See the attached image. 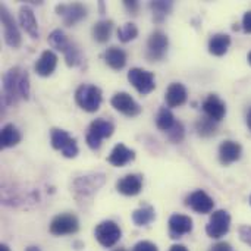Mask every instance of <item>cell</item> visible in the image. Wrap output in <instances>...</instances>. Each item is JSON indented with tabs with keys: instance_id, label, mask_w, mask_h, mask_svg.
Instances as JSON below:
<instances>
[{
	"instance_id": "1",
	"label": "cell",
	"mask_w": 251,
	"mask_h": 251,
	"mask_svg": "<svg viewBox=\"0 0 251 251\" xmlns=\"http://www.w3.org/2000/svg\"><path fill=\"white\" fill-rule=\"evenodd\" d=\"M24 69L19 66H13L9 71L4 72L3 81H1V103L4 106L16 104L21 99V78H22Z\"/></svg>"
},
{
	"instance_id": "2",
	"label": "cell",
	"mask_w": 251,
	"mask_h": 251,
	"mask_svg": "<svg viewBox=\"0 0 251 251\" xmlns=\"http://www.w3.org/2000/svg\"><path fill=\"white\" fill-rule=\"evenodd\" d=\"M103 100V94L101 90L97 85L93 84H81L76 91H75V101L76 104L88 112V113H94L100 109Z\"/></svg>"
},
{
	"instance_id": "3",
	"label": "cell",
	"mask_w": 251,
	"mask_h": 251,
	"mask_svg": "<svg viewBox=\"0 0 251 251\" xmlns=\"http://www.w3.org/2000/svg\"><path fill=\"white\" fill-rule=\"evenodd\" d=\"M115 131V125L104 119V118H99L96 121H93L88 126V132L85 135V141H87V146L91 149V150H99L101 147V141L104 138H109L112 137Z\"/></svg>"
},
{
	"instance_id": "4",
	"label": "cell",
	"mask_w": 251,
	"mask_h": 251,
	"mask_svg": "<svg viewBox=\"0 0 251 251\" xmlns=\"http://www.w3.org/2000/svg\"><path fill=\"white\" fill-rule=\"evenodd\" d=\"M50 143L54 150L62 151V154L68 159H74L78 156V144L76 140L72 138L65 129L53 128L50 131Z\"/></svg>"
},
{
	"instance_id": "5",
	"label": "cell",
	"mask_w": 251,
	"mask_h": 251,
	"mask_svg": "<svg viewBox=\"0 0 251 251\" xmlns=\"http://www.w3.org/2000/svg\"><path fill=\"white\" fill-rule=\"evenodd\" d=\"M169 47V38L162 29H154L147 40L146 56L150 62H159L165 57Z\"/></svg>"
},
{
	"instance_id": "6",
	"label": "cell",
	"mask_w": 251,
	"mask_h": 251,
	"mask_svg": "<svg viewBox=\"0 0 251 251\" xmlns=\"http://www.w3.org/2000/svg\"><path fill=\"white\" fill-rule=\"evenodd\" d=\"M0 19H1V25H3V34H4L6 44L10 46L12 49H18L22 41L21 32H19L15 18L12 16V13L9 12V9L4 4H0Z\"/></svg>"
},
{
	"instance_id": "7",
	"label": "cell",
	"mask_w": 251,
	"mask_h": 251,
	"mask_svg": "<svg viewBox=\"0 0 251 251\" xmlns=\"http://www.w3.org/2000/svg\"><path fill=\"white\" fill-rule=\"evenodd\" d=\"M128 81L141 96H147L156 88L154 74L141 68H132L128 72Z\"/></svg>"
},
{
	"instance_id": "8",
	"label": "cell",
	"mask_w": 251,
	"mask_h": 251,
	"mask_svg": "<svg viewBox=\"0 0 251 251\" xmlns=\"http://www.w3.org/2000/svg\"><path fill=\"white\" fill-rule=\"evenodd\" d=\"M94 235L96 240L106 249L113 247L122 237V231L119 228V225L113 221H104L101 224H99L94 229Z\"/></svg>"
},
{
	"instance_id": "9",
	"label": "cell",
	"mask_w": 251,
	"mask_h": 251,
	"mask_svg": "<svg viewBox=\"0 0 251 251\" xmlns=\"http://www.w3.org/2000/svg\"><path fill=\"white\" fill-rule=\"evenodd\" d=\"M231 228V215L226 210H216L210 216V221L206 226V234L210 238L219 240L229 232Z\"/></svg>"
},
{
	"instance_id": "10",
	"label": "cell",
	"mask_w": 251,
	"mask_h": 251,
	"mask_svg": "<svg viewBox=\"0 0 251 251\" xmlns=\"http://www.w3.org/2000/svg\"><path fill=\"white\" fill-rule=\"evenodd\" d=\"M49 229H50V234H53L56 237L72 235V234H76L78 232L79 222H78V219H76L75 215H72V213H63V215H57L56 218H53Z\"/></svg>"
},
{
	"instance_id": "11",
	"label": "cell",
	"mask_w": 251,
	"mask_h": 251,
	"mask_svg": "<svg viewBox=\"0 0 251 251\" xmlns=\"http://www.w3.org/2000/svg\"><path fill=\"white\" fill-rule=\"evenodd\" d=\"M56 12L62 16V21L66 26H74L79 21L87 18V7L82 3H62L56 6Z\"/></svg>"
},
{
	"instance_id": "12",
	"label": "cell",
	"mask_w": 251,
	"mask_h": 251,
	"mask_svg": "<svg viewBox=\"0 0 251 251\" xmlns=\"http://www.w3.org/2000/svg\"><path fill=\"white\" fill-rule=\"evenodd\" d=\"M112 106L122 115L128 116V118H135L141 113V106L132 99L131 94L125 93V91H121V93H116L112 100H110Z\"/></svg>"
},
{
	"instance_id": "13",
	"label": "cell",
	"mask_w": 251,
	"mask_h": 251,
	"mask_svg": "<svg viewBox=\"0 0 251 251\" xmlns=\"http://www.w3.org/2000/svg\"><path fill=\"white\" fill-rule=\"evenodd\" d=\"M185 204L197 213H210L215 207L213 199L203 190H197V191L191 193L187 197Z\"/></svg>"
},
{
	"instance_id": "14",
	"label": "cell",
	"mask_w": 251,
	"mask_h": 251,
	"mask_svg": "<svg viewBox=\"0 0 251 251\" xmlns=\"http://www.w3.org/2000/svg\"><path fill=\"white\" fill-rule=\"evenodd\" d=\"M203 112L212 121L221 122L226 115V104L216 94H209L203 101Z\"/></svg>"
},
{
	"instance_id": "15",
	"label": "cell",
	"mask_w": 251,
	"mask_h": 251,
	"mask_svg": "<svg viewBox=\"0 0 251 251\" xmlns=\"http://www.w3.org/2000/svg\"><path fill=\"white\" fill-rule=\"evenodd\" d=\"M116 190H118V193H121L124 196L134 197V196L140 194L143 190V178L135 174L125 175L124 178H121L116 182Z\"/></svg>"
},
{
	"instance_id": "16",
	"label": "cell",
	"mask_w": 251,
	"mask_h": 251,
	"mask_svg": "<svg viewBox=\"0 0 251 251\" xmlns=\"http://www.w3.org/2000/svg\"><path fill=\"white\" fill-rule=\"evenodd\" d=\"M241 154H243V147L237 141L226 140L219 146V160L224 166L232 165L234 162L240 160Z\"/></svg>"
},
{
	"instance_id": "17",
	"label": "cell",
	"mask_w": 251,
	"mask_h": 251,
	"mask_svg": "<svg viewBox=\"0 0 251 251\" xmlns=\"http://www.w3.org/2000/svg\"><path fill=\"white\" fill-rule=\"evenodd\" d=\"M193 231V219L185 215H172L169 219V234L171 238H181Z\"/></svg>"
},
{
	"instance_id": "18",
	"label": "cell",
	"mask_w": 251,
	"mask_h": 251,
	"mask_svg": "<svg viewBox=\"0 0 251 251\" xmlns=\"http://www.w3.org/2000/svg\"><path fill=\"white\" fill-rule=\"evenodd\" d=\"M135 159V151L128 149L125 144L119 143L113 147L112 153L109 154L107 157V162L115 166V168H121V166H125L128 165L129 162H132Z\"/></svg>"
},
{
	"instance_id": "19",
	"label": "cell",
	"mask_w": 251,
	"mask_h": 251,
	"mask_svg": "<svg viewBox=\"0 0 251 251\" xmlns=\"http://www.w3.org/2000/svg\"><path fill=\"white\" fill-rule=\"evenodd\" d=\"M56 66H57L56 53L51 50H44L41 53V56L38 57V60L35 62L34 69H35L37 75H40V76H50L54 72Z\"/></svg>"
},
{
	"instance_id": "20",
	"label": "cell",
	"mask_w": 251,
	"mask_h": 251,
	"mask_svg": "<svg viewBox=\"0 0 251 251\" xmlns=\"http://www.w3.org/2000/svg\"><path fill=\"white\" fill-rule=\"evenodd\" d=\"M188 93L187 88L181 82H172L169 84L166 93H165V100L168 107H179L187 101Z\"/></svg>"
},
{
	"instance_id": "21",
	"label": "cell",
	"mask_w": 251,
	"mask_h": 251,
	"mask_svg": "<svg viewBox=\"0 0 251 251\" xmlns=\"http://www.w3.org/2000/svg\"><path fill=\"white\" fill-rule=\"evenodd\" d=\"M19 24L21 26L25 29V32H28L31 35V38H38L40 37V31H38V22L35 19L34 10L29 6H22L19 9Z\"/></svg>"
},
{
	"instance_id": "22",
	"label": "cell",
	"mask_w": 251,
	"mask_h": 251,
	"mask_svg": "<svg viewBox=\"0 0 251 251\" xmlns=\"http://www.w3.org/2000/svg\"><path fill=\"white\" fill-rule=\"evenodd\" d=\"M104 179H103V175H97V174H93L91 176H81L75 181L74 184V188L76 193H81V194H91L94 191H97V188H100L103 185Z\"/></svg>"
},
{
	"instance_id": "23",
	"label": "cell",
	"mask_w": 251,
	"mask_h": 251,
	"mask_svg": "<svg viewBox=\"0 0 251 251\" xmlns=\"http://www.w3.org/2000/svg\"><path fill=\"white\" fill-rule=\"evenodd\" d=\"M103 59H104L106 65H107L109 68L115 69V71H121V69H124L125 65H126V53H125V50H122V49H119V47H116V46L109 47V49L104 51Z\"/></svg>"
},
{
	"instance_id": "24",
	"label": "cell",
	"mask_w": 251,
	"mask_h": 251,
	"mask_svg": "<svg viewBox=\"0 0 251 251\" xmlns=\"http://www.w3.org/2000/svg\"><path fill=\"white\" fill-rule=\"evenodd\" d=\"M21 140H22V135L13 124H6L1 128V134H0V147L1 149L15 147L16 144L21 143Z\"/></svg>"
},
{
	"instance_id": "25",
	"label": "cell",
	"mask_w": 251,
	"mask_h": 251,
	"mask_svg": "<svg viewBox=\"0 0 251 251\" xmlns=\"http://www.w3.org/2000/svg\"><path fill=\"white\" fill-rule=\"evenodd\" d=\"M231 46V37L228 34H215L209 40V51L213 56H224Z\"/></svg>"
},
{
	"instance_id": "26",
	"label": "cell",
	"mask_w": 251,
	"mask_h": 251,
	"mask_svg": "<svg viewBox=\"0 0 251 251\" xmlns=\"http://www.w3.org/2000/svg\"><path fill=\"white\" fill-rule=\"evenodd\" d=\"M112 31H113V21L112 19H101V21L94 24V26L91 29V34H93V38L97 43L103 44V43L109 41V38L112 35Z\"/></svg>"
},
{
	"instance_id": "27",
	"label": "cell",
	"mask_w": 251,
	"mask_h": 251,
	"mask_svg": "<svg viewBox=\"0 0 251 251\" xmlns=\"http://www.w3.org/2000/svg\"><path fill=\"white\" fill-rule=\"evenodd\" d=\"M47 41H49V44H50L53 49L62 51L63 54H65V53L72 47V44H74V41H71V40L68 38V35H66L62 29H53V31L50 32Z\"/></svg>"
},
{
	"instance_id": "28",
	"label": "cell",
	"mask_w": 251,
	"mask_h": 251,
	"mask_svg": "<svg viewBox=\"0 0 251 251\" xmlns=\"http://www.w3.org/2000/svg\"><path fill=\"white\" fill-rule=\"evenodd\" d=\"M175 124H176V121H175V116L171 112V109L169 107H160L157 115H156V126L160 131L169 132L175 126Z\"/></svg>"
},
{
	"instance_id": "29",
	"label": "cell",
	"mask_w": 251,
	"mask_h": 251,
	"mask_svg": "<svg viewBox=\"0 0 251 251\" xmlns=\"http://www.w3.org/2000/svg\"><path fill=\"white\" fill-rule=\"evenodd\" d=\"M154 209L149 204L141 206L140 209L134 210L132 213V222L137 226H147L149 224H151L154 221Z\"/></svg>"
},
{
	"instance_id": "30",
	"label": "cell",
	"mask_w": 251,
	"mask_h": 251,
	"mask_svg": "<svg viewBox=\"0 0 251 251\" xmlns=\"http://www.w3.org/2000/svg\"><path fill=\"white\" fill-rule=\"evenodd\" d=\"M196 131L200 137H204V138L213 137L218 132V122L212 121L207 116H203L196 122Z\"/></svg>"
},
{
	"instance_id": "31",
	"label": "cell",
	"mask_w": 251,
	"mask_h": 251,
	"mask_svg": "<svg viewBox=\"0 0 251 251\" xmlns=\"http://www.w3.org/2000/svg\"><path fill=\"white\" fill-rule=\"evenodd\" d=\"M150 7L153 10V19L156 22H162L172 10L174 7V3L172 1H165V0H157V1H151L150 3Z\"/></svg>"
},
{
	"instance_id": "32",
	"label": "cell",
	"mask_w": 251,
	"mask_h": 251,
	"mask_svg": "<svg viewBox=\"0 0 251 251\" xmlns=\"http://www.w3.org/2000/svg\"><path fill=\"white\" fill-rule=\"evenodd\" d=\"M137 35H138V28L134 22H126L118 29V38L122 43H128V41L137 38Z\"/></svg>"
},
{
	"instance_id": "33",
	"label": "cell",
	"mask_w": 251,
	"mask_h": 251,
	"mask_svg": "<svg viewBox=\"0 0 251 251\" xmlns=\"http://www.w3.org/2000/svg\"><path fill=\"white\" fill-rule=\"evenodd\" d=\"M184 135H185V129H184V125L181 122H176L175 126L168 132V137L172 143H181L184 140Z\"/></svg>"
},
{
	"instance_id": "34",
	"label": "cell",
	"mask_w": 251,
	"mask_h": 251,
	"mask_svg": "<svg viewBox=\"0 0 251 251\" xmlns=\"http://www.w3.org/2000/svg\"><path fill=\"white\" fill-rule=\"evenodd\" d=\"M19 91H21V99H25V100H28V99H29L31 87H29V75H28V72H26V71H24V74H22Z\"/></svg>"
},
{
	"instance_id": "35",
	"label": "cell",
	"mask_w": 251,
	"mask_h": 251,
	"mask_svg": "<svg viewBox=\"0 0 251 251\" xmlns=\"http://www.w3.org/2000/svg\"><path fill=\"white\" fill-rule=\"evenodd\" d=\"M240 238L243 243H246L247 246L251 247V226H249V225L240 226Z\"/></svg>"
},
{
	"instance_id": "36",
	"label": "cell",
	"mask_w": 251,
	"mask_h": 251,
	"mask_svg": "<svg viewBox=\"0 0 251 251\" xmlns=\"http://www.w3.org/2000/svg\"><path fill=\"white\" fill-rule=\"evenodd\" d=\"M124 6L125 9L128 10L129 15L135 16L138 13V9H140V3L137 0H124Z\"/></svg>"
},
{
	"instance_id": "37",
	"label": "cell",
	"mask_w": 251,
	"mask_h": 251,
	"mask_svg": "<svg viewBox=\"0 0 251 251\" xmlns=\"http://www.w3.org/2000/svg\"><path fill=\"white\" fill-rule=\"evenodd\" d=\"M132 251H159V249L156 247V244L150 241H140L138 244H135Z\"/></svg>"
},
{
	"instance_id": "38",
	"label": "cell",
	"mask_w": 251,
	"mask_h": 251,
	"mask_svg": "<svg viewBox=\"0 0 251 251\" xmlns=\"http://www.w3.org/2000/svg\"><path fill=\"white\" fill-rule=\"evenodd\" d=\"M243 29H244V32L251 34V10H247L243 18Z\"/></svg>"
},
{
	"instance_id": "39",
	"label": "cell",
	"mask_w": 251,
	"mask_h": 251,
	"mask_svg": "<svg viewBox=\"0 0 251 251\" xmlns=\"http://www.w3.org/2000/svg\"><path fill=\"white\" fill-rule=\"evenodd\" d=\"M209 251H232V249L228 243H218L213 247H210Z\"/></svg>"
},
{
	"instance_id": "40",
	"label": "cell",
	"mask_w": 251,
	"mask_h": 251,
	"mask_svg": "<svg viewBox=\"0 0 251 251\" xmlns=\"http://www.w3.org/2000/svg\"><path fill=\"white\" fill-rule=\"evenodd\" d=\"M169 251H188V249L185 247V246H181V244H175V246H172L171 247V250Z\"/></svg>"
},
{
	"instance_id": "41",
	"label": "cell",
	"mask_w": 251,
	"mask_h": 251,
	"mask_svg": "<svg viewBox=\"0 0 251 251\" xmlns=\"http://www.w3.org/2000/svg\"><path fill=\"white\" fill-rule=\"evenodd\" d=\"M247 126H249V129L251 131V109L249 110V113H247Z\"/></svg>"
},
{
	"instance_id": "42",
	"label": "cell",
	"mask_w": 251,
	"mask_h": 251,
	"mask_svg": "<svg viewBox=\"0 0 251 251\" xmlns=\"http://www.w3.org/2000/svg\"><path fill=\"white\" fill-rule=\"evenodd\" d=\"M0 251H10V249H9L6 244H1V246H0Z\"/></svg>"
},
{
	"instance_id": "43",
	"label": "cell",
	"mask_w": 251,
	"mask_h": 251,
	"mask_svg": "<svg viewBox=\"0 0 251 251\" xmlns=\"http://www.w3.org/2000/svg\"><path fill=\"white\" fill-rule=\"evenodd\" d=\"M26 251H40V249H38V247H34V246H32V247H28V249H26Z\"/></svg>"
},
{
	"instance_id": "44",
	"label": "cell",
	"mask_w": 251,
	"mask_h": 251,
	"mask_svg": "<svg viewBox=\"0 0 251 251\" xmlns=\"http://www.w3.org/2000/svg\"><path fill=\"white\" fill-rule=\"evenodd\" d=\"M247 59H249V63H250V65H251V51H250V53H249V56H247Z\"/></svg>"
},
{
	"instance_id": "45",
	"label": "cell",
	"mask_w": 251,
	"mask_h": 251,
	"mask_svg": "<svg viewBox=\"0 0 251 251\" xmlns=\"http://www.w3.org/2000/svg\"><path fill=\"white\" fill-rule=\"evenodd\" d=\"M113 251H126L125 249H116V250H113Z\"/></svg>"
},
{
	"instance_id": "46",
	"label": "cell",
	"mask_w": 251,
	"mask_h": 251,
	"mask_svg": "<svg viewBox=\"0 0 251 251\" xmlns=\"http://www.w3.org/2000/svg\"><path fill=\"white\" fill-rule=\"evenodd\" d=\"M250 204H251V197H250Z\"/></svg>"
}]
</instances>
